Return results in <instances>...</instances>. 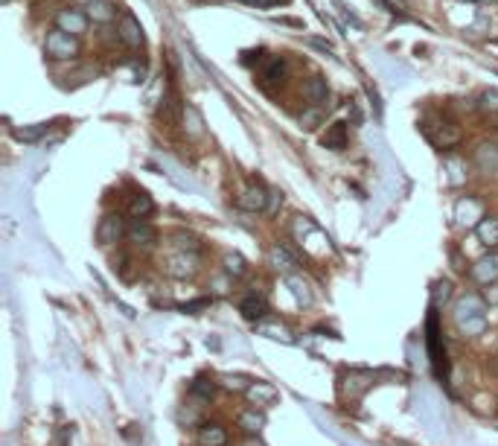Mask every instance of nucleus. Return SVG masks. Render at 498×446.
<instances>
[{
	"instance_id": "obj_1",
	"label": "nucleus",
	"mask_w": 498,
	"mask_h": 446,
	"mask_svg": "<svg viewBox=\"0 0 498 446\" xmlns=\"http://www.w3.org/2000/svg\"><path fill=\"white\" fill-rule=\"evenodd\" d=\"M44 53L56 61H64V59H76L82 53V44H79V36L73 32H64V29H53L44 41Z\"/></svg>"
},
{
	"instance_id": "obj_2",
	"label": "nucleus",
	"mask_w": 498,
	"mask_h": 446,
	"mask_svg": "<svg viewBox=\"0 0 498 446\" xmlns=\"http://www.w3.org/2000/svg\"><path fill=\"white\" fill-rule=\"evenodd\" d=\"M163 269L169 277H178V280H190L195 277L198 272H202V257H198V251H175L166 257Z\"/></svg>"
},
{
	"instance_id": "obj_3",
	"label": "nucleus",
	"mask_w": 498,
	"mask_h": 446,
	"mask_svg": "<svg viewBox=\"0 0 498 446\" xmlns=\"http://www.w3.org/2000/svg\"><path fill=\"white\" fill-rule=\"evenodd\" d=\"M123 237H128L126 219L120 216V213H105V216L99 219V228H96V242L99 245H114Z\"/></svg>"
},
{
	"instance_id": "obj_4",
	"label": "nucleus",
	"mask_w": 498,
	"mask_h": 446,
	"mask_svg": "<svg viewBox=\"0 0 498 446\" xmlns=\"http://www.w3.org/2000/svg\"><path fill=\"white\" fill-rule=\"evenodd\" d=\"M469 277L478 286H495L498 283V251L495 248H490L484 257L475 260V266L469 269Z\"/></svg>"
},
{
	"instance_id": "obj_5",
	"label": "nucleus",
	"mask_w": 498,
	"mask_h": 446,
	"mask_svg": "<svg viewBox=\"0 0 498 446\" xmlns=\"http://www.w3.org/2000/svg\"><path fill=\"white\" fill-rule=\"evenodd\" d=\"M373 382H376V376L370 371H350L341 379V396L344 400H359V396H364L370 391Z\"/></svg>"
},
{
	"instance_id": "obj_6",
	"label": "nucleus",
	"mask_w": 498,
	"mask_h": 446,
	"mask_svg": "<svg viewBox=\"0 0 498 446\" xmlns=\"http://www.w3.org/2000/svg\"><path fill=\"white\" fill-rule=\"evenodd\" d=\"M484 312H487V301H484V297L475 295V292H467L463 297H458V301H455L452 318H455V324H460V321H467V318L484 315Z\"/></svg>"
},
{
	"instance_id": "obj_7",
	"label": "nucleus",
	"mask_w": 498,
	"mask_h": 446,
	"mask_svg": "<svg viewBox=\"0 0 498 446\" xmlns=\"http://www.w3.org/2000/svg\"><path fill=\"white\" fill-rule=\"evenodd\" d=\"M117 38L128 47V50H140L143 47V27H140V21L135 18L131 12H123L120 15V24H117Z\"/></svg>"
},
{
	"instance_id": "obj_8",
	"label": "nucleus",
	"mask_w": 498,
	"mask_h": 446,
	"mask_svg": "<svg viewBox=\"0 0 498 446\" xmlns=\"http://www.w3.org/2000/svg\"><path fill=\"white\" fill-rule=\"evenodd\" d=\"M88 24H91L88 12L73 9V6H64V9H59V15H56V27L64 29V32H73V36H85Z\"/></svg>"
},
{
	"instance_id": "obj_9",
	"label": "nucleus",
	"mask_w": 498,
	"mask_h": 446,
	"mask_svg": "<svg viewBox=\"0 0 498 446\" xmlns=\"http://www.w3.org/2000/svg\"><path fill=\"white\" fill-rule=\"evenodd\" d=\"M236 207L245 210V213H265V207H269V190L259 187V184L245 187L236 198Z\"/></svg>"
},
{
	"instance_id": "obj_10",
	"label": "nucleus",
	"mask_w": 498,
	"mask_h": 446,
	"mask_svg": "<svg viewBox=\"0 0 498 446\" xmlns=\"http://www.w3.org/2000/svg\"><path fill=\"white\" fill-rule=\"evenodd\" d=\"M128 242L135 248H140V251H149V248L158 245V230L146 219H135L128 225Z\"/></svg>"
},
{
	"instance_id": "obj_11",
	"label": "nucleus",
	"mask_w": 498,
	"mask_h": 446,
	"mask_svg": "<svg viewBox=\"0 0 498 446\" xmlns=\"http://www.w3.org/2000/svg\"><path fill=\"white\" fill-rule=\"evenodd\" d=\"M286 76H289V64H286V59L274 56V59L265 61V68H262V73H259V82H262V88H269V91H271V88H277V85H283Z\"/></svg>"
},
{
	"instance_id": "obj_12",
	"label": "nucleus",
	"mask_w": 498,
	"mask_h": 446,
	"mask_svg": "<svg viewBox=\"0 0 498 446\" xmlns=\"http://www.w3.org/2000/svg\"><path fill=\"white\" fill-rule=\"evenodd\" d=\"M245 396H248V403H251L254 408H265V406H271L280 394H277V388L271 382H262V379H257V382L248 385Z\"/></svg>"
},
{
	"instance_id": "obj_13",
	"label": "nucleus",
	"mask_w": 498,
	"mask_h": 446,
	"mask_svg": "<svg viewBox=\"0 0 498 446\" xmlns=\"http://www.w3.org/2000/svg\"><path fill=\"white\" fill-rule=\"evenodd\" d=\"M455 216H458L460 225H478L481 219H484V205H481L478 198L467 195V198H460V202H458Z\"/></svg>"
},
{
	"instance_id": "obj_14",
	"label": "nucleus",
	"mask_w": 498,
	"mask_h": 446,
	"mask_svg": "<svg viewBox=\"0 0 498 446\" xmlns=\"http://www.w3.org/2000/svg\"><path fill=\"white\" fill-rule=\"evenodd\" d=\"M198 446H227V429L222 423L198 426Z\"/></svg>"
},
{
	"instance_id": "obj_15",
	"label": "nucleus",
	"mask_w": 498,
	"mask_h": 446,
	"mask_svg": "<svg viewBox=\"0 0 498 446\" xmlns=\"http://www.w3.org/2000/svg\"><path fill=\"white\" fill-rule=\"evenodd\" d=\"M239 312L248 321H259V318L269 315V304H265L262 295H248V297L239 301Z\"/></svg>"
},
{
	"instance_id": "obj_16",
	"label": "nucleus",
	"mask_w": 498,
	"mask_h": 446,
	"mask_svg": "<svg viewBox=\"0 0 498 446\" xmlns=\"http://www.w3.org/2000/svg\"><path fill=\"white\" fill-rule=\"evenodd\" d=\"M303 96H306V103H309V105H324L326 99H329V85H326V79H321V76L306 79Z\"/></svg>"
},
{
	"instance_id": "obj_17",
	"label": "nucleus",
	"mask_w": 498,
	"mask_h": 446,
	"mask_svg": "<svg viewBox=\"0 0 498 446\" xmlns=\"http://www.w3.org/2000/svg\"><path fill=\"white\" fill-rule=\"evenodd\" d=\"M88 18L93 24H111L117 21V6L108 0H88Z\"/></svg>"
},
{
	"instance_id": "obj_18",
	"label": "nucleus",
	"mask_w": 498,
	"mask_h": 446,
	"mask_svg": "<svg viewBox=\"0 0 498 446\" xmlns=\"http://www.w3.org/2000/svg\"><path fill=\"white\" fill-rule=\"evenodd\" d=\"M271 262H274L277 272H286V274H292L297 266H301V260L292 254L289 245H274V248H271Z\"/></svg>"
},
{
	"instance_id": "obj_19",
	"label": "nucleus",
	"mask_w": 498,
	"mask_h": 446,
	"mask_svg": "<svg viewBox=\"0 0 498 446\" xmlns=\"http://www.w3.org/2000/svg\"><path fill=\"white\" fill-rule=\"evenodd\" d=\"M347 123H332L326 131H324V137H321V143H324V149H332V152H341V149H347Z\"/></svg>"
},
{
	"instance_id": "obj_20",
	"label": "nucleus",
	"mask_w": 498,
	"mask_h": 446,
	"mask_svg": "<svg viewBox=\"0 0 498 446\" xmlns=\"http://www.w3.org/2000/svg\"><path fill=\"white\" fill-rule=\"evenodd\" d=\"M475 234L487 248H498V216H484L475 225Z\"/></svg>"
},
{
	"instance_id": "obj_21",
	"label": "nucleus",
	"mask_w": 498,
	"mask_h": 446,
	"mask_svg": "<svg viewBox=\"0 0 498 446\" xmlns=\"http://www.w3.org/2000/svg\"><path fill=\"white\" fill-rule=\"evenodd\" d=\"M155 213V202L146 193H135L128 202V216L131 219H149Z\"/></svg>"
},
{
	"instance_id": "obj_22",
	"label": "nucleus",
	"mask_w": 498,
	"mask_h": 446,
	"mask_svg": "<svg viewBox=\"0 0 498 446\" xmlns=\"http://www.w3.org/2000/svg\"><path fill=\"white\" fill-rule=\"evenodd\" d=\"M239 426H242L245 435H259L262 429H265V415H262L259 408H245L242 415H239Z\"/></svg>"
},
{
	"instance_id": "obj_23",
	"label": "nucleus",
	"mask_w": 498,
	"mask_h": 446,
	"mask_svg": "<svg viewBox=\"0 0 498 446\" xmlns=\"http://www.w3.org/2000/svg\"><path fill=\"white\" fill-rule=\"evenodd\" d=\"M455 327H458V333H460L463 339H475V336H484V333H487L490 321H487V315H475V318H467V321H460V324H455Z\"/></svg>"
},
{
	"instance_id": "obj_24",
	"label": "nucleus",
	"mask_w": 498,
	"mask_h": 446,
	"mask_svg": "<svg viewBox=\"0 0 498 446\" xmlns=\"http://www.w3.org/2000/svg\"><path fill=\"white\" fill-rule=\"evenodd\" d=\"M452 295H455L452 280H437V283L431 286V306H435V309H443L446 304L452 301Z\"/></svg>"
},
{
	"instance_id": "obj_25",
	"label": "nucleus",
	"mask_w": 498,
	"mask_h": 446,
	"mask_svg": "<svg viewBox=\"0 0 498 446\" xmlns=\"http://www.w3.org/2000/svg\"><path fill=\"white\" fill-rule=\"evenodd\" d=\"M460 137H463V135H460L455 126H440L437 135H431V143L440 146V149H455V146L460 143Z\"/></svg>"
},
{
	"instance_id": "obj_26",
	"label": "nucleus",
	"mask_w": 498,
	"mask_h": 446,
	"mask_svg": "<svg viewBox=\"0 0 498 446\" xmlns=\"http://www.w3.org/2000/svg\"><path fill=\"white\" fill-rule=\"evenodd\" d=\"M222 266H225V274L234 277V280L248 274V262H245L242 254H225V257H222Z\"/></svg>"
},
{
	"instance_id": "obj_27",
	"label": "nucleus",
	"mask_w": 498,
	"mask_h": 446,
	"mask_svg": "<svg viewBox=\"0 0 498 446\" xmlns=\"http://www.w3.org/2000/svg\"><path fill=\"white\" fill-rule=\"evenodd\" d=\"M475 161H478V167H481V172H492L495 167H498V149L495 146H478V155H475Z\"/></svg>"
},
{
	"instance_id": "obj_28",
	"label": "nucleus",
	"mask_w": 498,
	"mask_h": 446,
	"mask_svg": "<svg viewBox=\"0 0 498 446\" xmlns=\"http://www.w3.org/2000/svg\"><path fill=\"white\" fill-rule=\"evenodd\" d=\"M190 391H193V396H198L202 403H210L213 396H216V382H213V379H207V376H198V379H193Z\"/></svg>"
},
{
	"instance_id": "obj_29",
	"label": "nucleus",
	"mask_w": 498,
	"mask_h": 446,
	"mask_svg": "<svg viewBox=\"0 0 498 446\" xmlns=\"http://www.w3.org/2000/svg\"><path fill=\"white\" fill-rule=\"evenodd\" d=\"M50 131V126L47 123H36V126H24V128H15V137L18 140H27V143H36V140H41L44 135Z\"/></svg>"
},
{
	"instance_id": "obj_30",
	"label": "nucleus",
	"mask_w": 498,
	"mask_h": 446,
	"mask_svg": "<svg viewBox=\"0 0 498 446\" xmlns=\"http://www.w3.org/2000/svg\"><path fill=\"white\" fill-rule=\"evenodd\" d=\"M259 333L274 339V341H286V344L294 341V336L289 333V327H283V324H259Z\"/></svg>"
},
{
	"instance_id": "obj_31",
	"label": "nucleus",
	"mask_w": 498,
	"mask_h": 446,
	"mask_svg": "<svg viewBox=\"0 0 498 446\" xmlns=\"http://www.w3.org/2000/svg\"><path fill=\"white\" fill-rule=\"evenodd\" d=\"M169 239H172V245L178 248V251H202V242H198V237L184 234V230H178V234H172Z\"/></svg>"
},
{
	"instance_id": "obj_32",
	"label": "nucleus",
	"mask_w": 498,
	"mask_h": 446,
	"mask_svg": "<svg viewBox=\"0 0 498 446\" xmlns=\"http://www.w3.org/2000/svg\"><path fill=\"white\" fill-rule=\"evenodd\" d=\"M289 286H292V292H294V297H297V304H303V306H309V304H312V292H309V286L303 283L301 277L289 274Z\"/></svg>"
},
{
	"instance_id": "obj_33",
	"label": "nucleus",
	"mask_w": 498,
	"mask_h": 446,
	"mask_svg": "<svg viewBox=\"0 0 498 446\" xmlns=\"http://www.w3.org/2000/svg\"><path fill=\"white\" fill-rule=\"evenodd\" d=\"M321 120H324V108L321 105H309L306 111H301V126L303 128H318Z\"/></svg>"
},
{
	"instance_id": "obj_34",
	"label": "nucleus",
	"mask_w": 498,
	"mask_h": 446,
	"mask_svg": "<svg viewBox=\"0 0 498 446\" xmlns=\"http://www.w3.org/2000/svg\"><path fill=\"white\" fill-rule=\"evenodd\" d=\"M222 379V385L227 388V391H248V385H251V379L248 376H239V373H225V376H219Z\"/></svg>"
},
{
	"instance_id": "obj_35",
	"label": "nucleus",
	"mask_w": 498,
	"mask_h": 446,
	"mask_svg": "<svg viewBox=\"0 0 498 446\" xmlns=\"http://www.w3.org/2000/svg\"><path fill=\"white\" fill-rule=\"evenodd\" d=\"M280 207H283V193H280V190H269V207H265V213H269V216H277Z\"/></svg>"
},
{
	"instance_id": "obj_36",
	"label": "nucleus",
	"mask_w": 498,
	"mask_h": 446,
	"mask_svg": "<svg viewBox=\"0 0 498 446\" xmlns=\"http://www.w3.org/2000/svg\"><path fill=\"white\" fill-rule=\"evenodd\" d=\"M481 108H484V111H498V91L481 94Z\"/></svg>"
},
{
	"instance_id": "obj_37",
	"label": "nucleus",
	"mask_w": 498,
	"mask_h": 446,
	"mask_svg": "<svg viewBox=\"0 0 498 446\" xmlns=\"http://www.w3.org/2000/svg\"><path fill=\"white\" fill-rule=\"evenodd\" d=\"M207 306H210V297H198V301H190V304H184L181 309L193 312V315H195V312H202V309H207Z\"/></svg>"
},
{
	"instance_id": "obj_38",
	"label": "nucleus",
	"mask_w": 498,
	"mask_h": 446,
	"mask_svg": "<svg viewBox=\"0 0 498 446\" xmlns=\"http://www.w3.org/2000/svg\"><path fill=\"white\" fill-rule=\"evenodd\" d=\"M242 3L257 6V9H269V6H274V3H277V0H242Z\"/></svg>"
},
{
	"instance_id": "obj_39",
	"label": "nucleus",
	"mask_w": 498,
	"mask_h": 446,
	"mask_svg": "<svg viewBox=\"0 0 498 446\" xmlns=\"http://www.w3.org/2000/svg\"><path fill=\"white\" fill-rule=\"evenodd\" d=\"M487 301H490V304H498V286H495V289H487Z\"/></svg>"
},
{
	"instance_id": "obj_40",
	"label": "nucleus",
	"mask_w": 498,
	"mask_h": 446,
	"mask_svg": "<svg viewBox=\"0 0 498 446\" xmlns=\"http://www.w3.org/2000/svg\"><path fill=\"white\" fill-rule=\"evenodd\" d=\"M245 446H262V440H257V435H248V440H245Z\"/></svg>"
},
{
	"instance_id": "obj_41",
	"label": "nucleus",
	"mask_w": 498,
	"mask_h": 446,
	"mask_svg": "<svg viewBox=\"0 0 498 446\" xmlns=\"http://www.w3.org/2000/svg\"><path fill=\"white\" fill-rule=\"evenodd\" d=\"M484 3H492V0H484Z\"/></svg>"
}]
</instances>
